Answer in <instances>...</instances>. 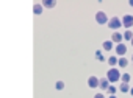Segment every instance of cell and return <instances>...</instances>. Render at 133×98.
I'll use <instances>...</instances> for the list:
<instances>
[{
    "label": "cell",
    "instance_id": "cell-20",
    "mask_svg": "<svg viewBox=\"0 0 133 98\" xmlns=\"http://www.w3.org/2000/svg\"><path fill=\"white\" fill-rule=\"evenodd\" d=\"M94 98H105V95H103V93H96Z\"/></svg>",
    "mask_w": 133,
    "mask_h": 98
},
{
    "label": "cell",
    "instance_id": "cell-22",
    "mask_svg": "<svg viewBox=\"0 0 133 98\" xmlns=\"http://www.w3.org/2000/svg\"><path fill=\"white\" fill-rule=\"evenodd\" d=\"M108 98H117V96H116V95H111V96H108Z\"/></svg>",
    "mask_w": 133,
    "mask_h": 98
},
{
    "label": "cell",
    "instance_id": "cell-7",
    "mask_svg": "<svg viewBox=\"0 0 133 98\" xmlns=\"http://www.w3.org/2000/svg\"><path fill=\"white\" fill-rule=\"evenodd\" d=\"M88 86H89L91 89H96V87L99 86V78H97V76H89V78H88Z\"/></svg>",
    "mask_w": 133,
    "mask_h": 98
},
{
    "label": "cell",
    "instance_id": "cell-19",
    "mask_svg": "<svg viewBox=\"0 0 133 98\" xmlns=\"http://www.w3.org/2000/svg\"><path fill=\"white\" fill-rule=\"evenodd\" d=\"M107 90H108V92H110L111 95H114V93H116V87H114V86H110V87H108Z\"/></svg>",
    "mask_w": 133,
    "mask_h": 98
},
{
    "label": "cell",
    "instance_id": "cell-3",
    "mask_svg": "<svg viewBox=\"0 0 133 98\" xmlns=\"http://www.w3.org/2000/svg\"><path fill=\"white\" fill-rule=\"evenodd\" d=\"M121 20H122V27H125V28L133 27V16L131 14H125Z\"/></svg>",
    "mask_w": 133,
    "mask_h": 98
},
{
    "label": "cell",
    "instance_id": "cell-4",
    "mask_svg": "<svg viewBox=\"0 0 133 98\" xmlns=\"http://www.w3.org/2000/svg\"><path fill=\"white\" fill-rule=\"evenodd\" d=\"M96 22H97L99 25H103V24H107V22H108V17H107V14H105L103 11H99V13L96 14Z\"/></svg>",
    "mask_w": 133,
    "mask_h": 98
},
{
    "label": "cell",
    "instance_id": "cell-16",
    "mask_svg": "<svg viewBox=\"0 0 133 98\" xmlns=\"http://www.w3.org/2000/svg\"><path fill=\"white\" fill-rule=\"evenodd\" d=\"M96 58H97V61H100V62H102V61H105V59H103V55H102V51H100V50H97V51H96Z\"/></svg>",
    "mask_w": 133,
    "mask_h": 98
},
{
    "label": "cell",
    "instance_id": "cell-23",
    "mask_svg": "<svg viewBox=\"0 0 133 98\" xmlns=\"http://www.w3.org/2000/svg\"><path fill=\"white\" fill-rule=\"evenodd\" d=\"M130 93H131V95H133V87H131V89H130Z\"/></svg>",
    "mask_w": 133,
    "mask_h": 98
},
{
    "label": "cell",
    "instance_id": "cell-10",
    "mask_svg": "<svg viewBox=\"0 0 133 98\" xmlns=\"http://www.w3.org/2000/svg\"><path fill=\"white\" fill-rule=\"evenodd\" d=\"M117 65H119V67H121V69H125V67H127V65H128V61H127V59H125V58H124V56H122V58H121V59H119V61H117Z\"/></svg>",
    "mask_w": 133,
    "mask_h": 98
},
{
    "label": "cell",
    "instance_id": "cell-11",
    "mask_svg": "<svg viewBox=\"0 0 133 98\" xmlns=\"http://www.w3.org/2000/svg\"><path fill=\"white\" fill-rule=\"evenodd\" d=\"M102 47H103V50H107V51H110V50L113 48V42H111V41H105V42L102 44Z\"/></svg>",
    "mask_w": 133,
    "mask_h": 98
},
{
    "label": "cell",
    "instance_id": "cell-5",
    "mask_svg": "<svg viewBox=\"0 0 133 98\" xmlns=\"http://www.w3.org/2000/svg\"><path fill=\"white\" fill-rule=\"evenodd\" d=\"M122 33H119V31H114L113 33V36H111V42L113 44H122Z\"/></svg>",
    "mask_w": 133,
    "mask_h": 98
},
{
    "label": "cell",
    "instance_id": "cell-18",
    "mask_svg": "<svg viewBox=\"0 0 133 98\" xmlns=\"http://www.w3.org/2000/svg\"><path fill=\"white\" fill-rule=\"evenodd\" d=\"M55 87H56V90H63V89H64V82H63V81H58Z\"/></svg>",
    "mask_w": 133,
    "mask_h": 98
},
{
    "label": "cell",
    "instance_id": "cell-1",
    "mask_svg": "<svg viewBox=\"0 0 133 98\" xmlns=\"http://www.w3.org/2000/svg\"><path fill=\"white\" fill-rule=\"evenodd\" d=\"M107 79H108L110 82H116V81H119V79H121V72H119L117 69L111 67V69L107 72Z\"/></svg>",
    "mask_w": 133,
    "mask_h": 98
},
{
    "label": "cell",
    "instance_id": "cell-24",
    "mask_svg": "<svg viewBox=\"0 0 133 98\" xmlns=\"http://www.w3.org/2000/svg\"><path fill=\"white\" fill-rule=\"evenodd\" d=\"M130 42H131V47H133V39H131V41H130Z\"/></svg>",
    "mask_w": 133,
    "mask_h": 98
},
{
    "label": "cell",
    "instance_id": "cell-13",
    "mask_svg": "<svg viewBox=\"0 0 133 98\" xmlns=\"http://www.w3.org/2000/svg\"><path fill=\"white\" fill-rule=\"evenodd\" d=\"M121 79H122V82H124V84H128V82H130V79H131V76H130L128 73H124V75H121Z\"/></svg>",
    "mask_w": 133,
    "mask_h": 98
},
{
    "label": "cell",
    "instance_id": "cell-12",
    "mask_svg": "<svg viewBox=\"0 0 133 98\" xmlns=\"http://www.w3.org/2000/svg\"><path fill=\"white\" fill-rule=\"evenodd\" d=\"M117 61H119V59H117L116 56H110V58H108V64H110L111 67H114V65H117Z\"/></svg>",
    "mask_w": 133,
    "mask_h": 98
},
{
    "label": "cell",
    "instance_id": "cell-2",
    "mask_svg": "<svg viewBox=\"0 0 133 98\" xmlns=\"http://www.w3.org/2000/svg\"><path fill=\"white\" fill-rule=\"evenodd\" d=\"M108 27H110L111 30H119V28L122 27V20H121L119 17H113V19L108 20Z\"/></svg>",
    "mask_w": 133,
    "mask_h": 98
},
{
    "label": "cell",
    "instance_id": "cell-21",
    "mask_svg": "<svg viewBox=\"0 0 133 98\" xmlns=\"http://www.w3.org/2000/svg\"><path fill=\"white\" fill-rule=\"evenodd\" d=\"M128 3H130V6H133V0H130V2H128Z\"/></svg>",
    "mask_w": 133,
    "mask_h": 98
},
{
    "label": "cell",
    "instance_id": "cell-17",
    "mask_svg": "<svg viewBox=\"0 0 133 98\" xmlns=\"http://www.w3.org/2000/svg\"><path fill=\"white\" fill-rule=\"evenodd\" d=\"M56 5V2H50V0H47V2H44V6H47V8H53Z\"/></svg>",
    "mask_w": 133,
    "mask_h": 98
},
{
    "label": "cell",
    "instance_id": "cell-15",
    "mask_svg": "<svg viewBox=\"0 0 133 98\" xmlns=\"http://www.w3.org/2000/svg\"><path fill=\"white\" fill-rule=\"evenodd\" d=\"M119 90H121V92H124V93H127V92H130V86L122 82V84H121V87H119Z\"/></svg>",
    "mask_w": 133,
    "mask_h": 98
},
{
    "label": "cell",
    "instance_id": "cell-14",
    "mask_svg": "<svg viewBox=\"0 0 133 98\" xmlns=\"http://www.w3.org/2000/svg\"><path fill=\"white\" fill-rule=\"evenodd\" d=\"M122 37H124L125 41H131V39H133V33H131L130 30H127V31L122 34Z\"/></svg>",
    "mask_w": 133,
    "mask_h": 98
},
{
    "label": "cell",
    "instance_id": "cell-9",
    "mask_svg": "<svg viewBox=\"0 0 133 98\" xmlns=\"http://www.w3.org/2000/svg\"><path fill=\"white\" fill-rule=\"evenodd\" d=\"M42 10H44V8H42L41 3H35V5H33V13H35V14H42Z\"/></svg>",
    "mask_w": 133,
    "mask_h": 98
},
{
    "label": "cell",
    "instance_id": "cell-8",
    "mask_svg": "<svg viewBox=\"0 0 133 98\" xmlns=\"http://www.w3.org/2000/svg\"><path fill=\"white\" fill-rule=\"evenodd\" d=\"M99 86H100V89H102V90H107V89L110 87V81H108L107 78H103V79H99Z\"/></svg>",
    "mask_w": 133,
    "mask_h": 98
},
{
    "label": "cell",
    "instance_id": "cell-6",
    "mask_svg": "<svg viewBox=\"0 0 133 98\" xmlns=\"http://www.w3.org/2000/svg\"><path fill=\"white\" fill-rule=\"evenodd\" d=\"M125 53H127V47L124 44H117L116 45V55L122 58V56H125Z\"/></svg>",
    "mask_w": 133,
    "mask_h": 98
},
{
    "label": "cell",
    "instance_id": "cell-25",
    "mask_svg": "<svg viewBox=\"0 0 133 98\" xmlns=\"http://www.w3.org/2000/svg\"><path fill=\"white\" fill-rule=\"evenodd\" d=\"M131 61H133V56H131Z\"/></svg>",
    "mask_w": 133,
    "mask_h": 98
}]
</instances>
